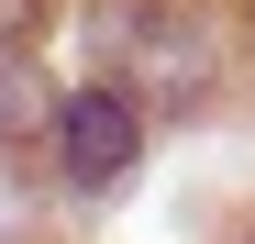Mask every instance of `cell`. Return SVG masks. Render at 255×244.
<instances>
[{"instance_id":"277c9868","label":"cell","mask_w":255,"mask_h":244,"mask_svg":"<svg viewBox=\"0 0 255 244\" xmlns=\"http://www.w3.org/2000/svg\"><path fill=\"white\" fill-rule=\"evenodd\" d=\"M33 22H45V0H0V56H11L22 33H33Z\"/></svg>"},{"instance_id":"3957f363","label":"cell","mask_w":255,"mask_h":244,"mask_svg":"<svg viewBox=\"0 0 255 244\" xmlns=\"http://www.w3.org/2000/svg\"><path fill=\"white\" fill-rule=\"evenodd\" d=\"M33 122H45V100H33V89H22V67L0 56V133H33Z\"/></svg>"},{"instance_id":"7a4b0ae2","label":"cell","mask_w":255,"mask_h":244,"mask_svg":"<svg viewBox=\"0 0 255 244\" xmlns=\"http://www.w3.org/2000/svg\"><path fill=\"white\" fill-rule=\"evenodd\" d=\"M133 155H144V122H133V100H122V89H78L67 111H56V167L67 178H122V167H133Z\"/></svg>"},{"instance_id":"6da1fadb","label":"cell","mask_w":255,"mask_h":244,"mask_svg":"<svg viewBox=\"0 0 255 244\" xmlns=\"http://www.w3.org/2000/svg\"><path fill=\"white\" fill-rule=\"evenodd\" d=\"M89 33H100V56H111V78H100V89H122V100H133V122L189 111V100L211 89V33H200L189 11H166V0H100V11H89Z\"/></svg>"}]
</instances>
